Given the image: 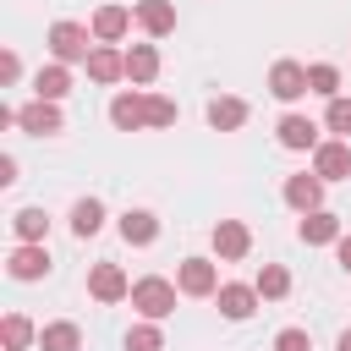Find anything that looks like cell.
<instances>
[{
	"label": "cell",
	"instance_id": "f546056e",
	"mask_svg": "<svg viewBox=\"0 0 351 351\" xmlns=\"http://www.w3.org/2000/svg\"><path fill=\"white\" fill-rule=\"evenodd\" d=\"M176 99H165V93H148V126L154 132H165V126H176Z\"/></svg>",
	"mask_w": 351,
	"mask_h": 351
},
{
	"label": "cell",
	"instance_id": "ffe728a7",
	"mask_svg": "<svg viewBox=\"0 0 351 351\" xmlns=\"http://www.w3.org/2000/svg\"><path fill=\"white\" fill-rule=\"evenodd\" d=\"M247 99H236V93H219V99H208V126L214 132H241L247 126Z\"/></svg>",
	"mask_w": 351,
	"mask_h": 351
},
{
	"label": "cell",
	"instance_id": "d6a6232c",
	"mask_svg": "<svg viewBox=\"0 0 351 351\" xmlns=\"http://www.w3.org/2000/svg\"><path fill=\"white\" fill-rule=\"evenodd\" d=\"M335 258H340V269H346V274H351V230H346V236H340V241H335Z\"/></svg>",
	"mask_w": 351,
	"mask_h": 351
},
{
	"label": "cell",
	"instance_id": "6da1fadb",
	"mask_svg": "<svg viewBox=\"0 0 351 351\" xmlns=\"http://www.w3.org/2000/svg\"><path fill=\"white\" fill-rule=\"evenodd\" d=\"M176 296H181V285L176 280H165V274H143V280H132V307L143 313V318H154V324H165L170 313H176Z\"/></svg>",
	"mask_w": 351,
	"mask_h": 351
},
{
	"label": "cell",
	"instance_id": "1f68e13d",
	"mask_svg": "<svg viewBox=\"0 0 351 351\" xmlns=\"http://www.w3.org/2000/svg\"><path fill=\"white\" fill-rule=\"evenodd\" d=\"M16 77H22V60H16V49H0V82L11 88Z\"/></svg>",
	"mask_w": 351,
	"mask_h": 351
},
{
	"label": "cell",
	"instance_id": "f1b7e54d",
	"mask_svg": "<svg viewBox=\"0 0 351 351\" xmlns=\"http://www.w3.org/2000/svg\"><path fill=\"white\" fill-rule=\"evenodd\" d=\"M324 126H329L335 137H351V99H346V93H335V99H329V110H324Z\"/></svg>",
	"mask_w": 351,
	"mask_h": 351
},
{
	"label": "cell",
	"instance_id": "8fae6325",
	"mask_svg": "<svg viewBox=\"0 0 351 351\" xmlns=\"http://www.w3.org/2000/svg\"><path fill=\"white\" fill-rule=\"evenodd\" d=\"M274 137H280V148H291V154H313V148L324 143V137H318V121H307V115H296V110L280 115Z\"/></svg>",
	"mask_w": 351,
	"mask_h": 351
},
{
	"label": "cell",
	"instance_id": "3957f363",
	"mask_svg": "<svg viewBox=\"0 0 351 351\" xmlns=\"http://www.w3.org/2000/svg\"><path fill=\"white\" fill-rule=\"evenodd\" d=\"M55 263H49V247L44 241H16L11 247V258H5V274L11 280H22V285H33V280H44Z\"/></svg>",
	"mask_w": 351,
	"mask_h": 351
},
{
	"label": "cell",
	"instance_id": "7402d4cb",
	"mask_svg": "<svg viewBox=\"0 0 351 351\" xmlns=\"http://www.w3.org/2000/svg\"><path fill=\"white\" fill-rule=\"evenodd\" d=\"M38 351H82V329L71 318H55L38 329Z\"/></svg>",
	"mask_w": 351,
	"mask_h": 351
},
{
	"label": "cell",
	"instance_id": "83f0119b",
	"mask_svg": "<svg viewBox=\"0 0 351 351\" xmlns=\"http://www.w3.org/2000/svg\"><path fill=\"white\" fill-rule=\"evenodd\" d=\"M126 351H165V329H159L154 318L132 324V329H126Z\"/></svg>",
	"mask_w": 351,
	"mask_h": 351
},
{
	"label": "cell",
	"instance_id": "52a82bcc",
	"mask_svg": "<svg viewBox=\"0 0 351 351\" xmlns=\"http://www.w3.org/2000/svg\"><path fill=\"white\" fill-rule=\"evenodd\" d=\"M16 126H22L27 137H55V132H66V115H60L55 99H33V104L16 110Z\"/></svg>",
	"mask_w": 351,
	"mask_h": 351
},
{
	"label": "cell",
	"instance_id": "8992f818",
	"mask_svg": "<svg viewBox=\"0 0 351 351\" xmlns=\"http://www.w3.org/2000/svg\"><path fill=\"white\" fill-rule=\"evenodd\" d=\"M269 93H274L280 104L307 99V93H313V88H307V66H302V60H274V66H269Z\"/></svg>",
	"mask_w": 351,
	"mask_h": 351
},
{
	"label": "cell",
	"instance_id": "277c9868",
	"mask_svg": "<svg viewBox=\"0 0 351 351\" xmlns=\"http://www.w3.org/2000/svg\"><path fill=\"white\" fill-rule=\"evenodd\" d=\"M176 285H181V296H214L225 280H219L214 258H181L176 263Z\"/></svg>",
	"mask_w": 351,
	"mask_h": 351
},
{
	"label": "cell",
	"instance_id": "44dd1931",
	"mask_svg": "<svg viewBox=\"0 0 351 351\" xmlns=\"http://www.w3.org/2000/svg\"><path fill=\"white\" fill-rule=\"evenodd\" d=\"M159 77V44H132L126 49V82L132 88H148Z\"/></svg>",
	"mask_w": 351,
	"mask_h": 351
},
{
	"label": "cell",
	"instance_id": "4fadbf2b",
	"mask_svg": "<svg viewBox=\"0 0 351 351\" xmlns=\"http://www.w3.org/2000/svg\"><path fill=\"white\" fill-rule=\"evenodd\" d=\"M313 170H318L324 181H346V176H351V143H346V137H324V143L313 148Z\"/></svg>",
	"mask_w": 351,
	"mask_h": 351
},
{
	"label": "cell",
	"instance_id": "e0dca14e",
	"mask_svg": "<svg viewBox=\"0 0 351 351\" xmlns=\"http://www.w3.org/2000/svg\"><path fill=\"white\" fill-rule=\"evenodd\" d=\"M82 66H88V77H93L99 88H110V82L126 77V49H115V44H93V55H88Z\"/></svg>",
	"mask_w": 351,
	"mask_h": 351
},
{
	"label": "cell",
	"instance_id": "2e32d148",
	"mask_svg": "<svg viewBox=\"0 0 351 351\" xmlns=\"http://www.w3.org/2000/svg\"><path fill=\"white\" fill-rule=\"evenodd\" d=\"M296 236H302L307 247H335L346 230H340V214H329V208H313V214H302V219H296Z\"/></svg>",
	"mask_w": 351,
	"mask_h": 351
},
{
	"label": "cell",
	"instance_id": "4dcf8cb0",
	"mask_svg": "<svg viewBox=\"0 0 351 351\" xmlns=\"http://www.w3.org/2000/svg\"><path fill=\"white\" fill-rule=\"evenodd\" d=\"M269 351H313V335L291 324V329H280V335H274V346H269Z\"/></svg>",
	"mask_w": 351,
	"mask_h": 351
},
{
	"label": "cell",
	"instance_id": "484cf974",
	"mask_svg": "<svg viewBox=\"0 0 351 351\" xmlns=\"http://www.w3.org/2000/svg\"><path fill=\"white\" fill-rule=\"evenodd\" d=\"M11 230H16V241H44L49 236V214L44 208H16L11 214Z\"/></svg>",
	"mask_w": 351,
	"mask_h": 351
},
{
	"label": "cell",
	"instance_id": "603a6c76",
	"mask_svg": "<svg viewBox=\"0 0 351 351\" xmlns=\"http://www.w3.org/2000/svg\"><path fill=\"white\" fill-rule=\"evenodd\" d=\"M99 230H104V203H99V197H77V203H71V236L88 241V236H99Z\"/></svg>",
	"mask_w": 351,
	"mask_h": 351
},
{
	"label": "cell",
	"instance_id": "d6986e66",
	"mask_svg": "<svg viewBox=\"0 0 351 351\" xmlns=\"http://www.w3.org/2000/svg\"><path fill=\"white\" fill-rule=\"evenodd\" d=\"M66 93H71V66L66 60H49V66L33 71V99H55L60 104Z\"/></svg>",
	"mask_w": 351,
	"mask_h": 351
},
{
	"label": "cell",
	"instance_id": "ba28073f",
	"mask_svg": "<svg viewBox=\"0 0 351 351\" xmlns=\"http://www.w3.org/2000/svg\"><path fill=\"white\" fill-rule=\"evenodd\" d=\"M324 176L318 170H302V176H285V186H280V197L296 208V214H313V208H324Z\"/></svg>",
	"mask_w": 351,
	"mask_h": 351
},
{
	"label": "cell",
	"instance_id": "5b68a950",
	"mask_svg": "<svg viewBox=\"0 0 351 351\" xmlns=\"http://www.w3.org/2000/svg\"><path fill=\"white\" fill-rule=\"evenodd\" d=\"M110 126L115 132H143L148 126V88H121L110 99Z\"/></svg>",
	"mask_w": 351,
	"mask_h": 351
},
{
	"label": "cell",
	"instance_id": "cb8c5ba5",
	"mask_svg": "<svg viewBox=\"0 0 351 351\" xmlns=\"http://www.w3.org/2000/svg\"><path fill=\"white\" fill-rule=\"evenodd\" d=\"M0 340H5V351H27V346L38 340V324H33L27 313H5V318H0Z\"/></svg>",
	"mask_w": 351,
	"mask_h": 351
},
{
	"label": "cell",
	"instance_id": "30bf717a",
	"mask_svg": "<svg viewBox=\"0 0 351 351\" xmlns=\"http://www.w3.org/2000/svg\"><path fill=\"white\" fill-rule=\"evenodd\" d=\"M88 296L104 302V307H110V302H126V296H132L126 269H121V263H93V269H88Z\"/></svg>",
	"mask_w": 351,
	"mask_h": 351
},
{
	"label": "cell",
	"instance_id": "4316f807",
	"mask_svg": "<svg viewBox=\"0 0 351 351\" xmlns=\"http://www.w3.org/2000/svg\"><path fill=\"white\" fill-rule=\"evenodd\" d=\"M307 88H313L318 99H335V93H340V66H335V60H313V66H307Z\"/></svg>",
	"mask_w": 351,
	"mask_h": 351
},
{
	"label": "cell",
	"instance_id": "9a60e30c",
	"mask_svg": "<svg viewBox=\"0 0 351 351\" xmlns=\"http://www.w3.org/2000/svg\"><path fill=\"white\" fill-rule=\"evenodd\" d=\"M115 230H121L126 247H154V241H159V214H154V208H126V214L115 219Z\"/></svg>",
	"mask_w": 351,
	"mask_h": 351
},
{
	"label": "cell",
	"instance_id": "d4e9b609",
	"mask_svg": "<svg viewBox=\"0 0 351 351\" xmlns=\"http://www.w3.org/2000/svg\"><path fill=\"white\" fill-rule=\"evenodd\" d=\"M252 285H258L263 302H280V296H291V269H285V263H263Z\"/></svg>",
	"mask_w": 351,
	"mask_h": 351
},
{
	"label": "cell",
	"instance_id": "836d02e7",
	"mask_svg": "<svg viewBox=\"0 0 351 351\" xmlns=\"http://www.w3.org/2000/svg\"><path fill=\"white\" fill-rule=\"evenodd\" d=\"M11 181H16V159H11V154H0V186H11Z\"/></svg>",
	"mask_w": 351,
	"mask_h": 351
},
{
	"label": "cell",
	"instance_id": "5bb4252c",
	"mask_svg": "<svg viewBox=\"0 0 351 351\" xmlns=\"http://www.w3.org/2000/svg\"><path fill=\"white\" fill-rule=\"evenodd\" d=\"M132 22H137V16H132V5H115V0H110V5H99V11H93V22H88V27H93V38H99V44H121V38L132 33Z\"/></svg>",
	"mask_w": 351,
	"mask_h": 351
},
{
	"label": "cell",
	"instance_id": "9c48e42d",
	"mask_svg": "<svg viewBox=\"0 0 351 351\" xmlns=\"http://www.w3.org/2000/svg\"><path fill=\"white\" fill-rule=\"evenodd\" d=\"M208 241H214V258H219V263H241V258L252 252V230H247L241 219H219V225L208 230Z\"/></svg>",
	"mask_w": 351,
	"mask_h": 351
},
{
	"label": "cell",
	"instance_id": "e575fe53",
	"mask_svg": "<svg viewBox=\"0 0 351 351\" xmlns=\"http://www.w3.org/2000/svg\"><path fill=\"white\" fill-rule=\"evenodd\" d=\"M335 351H351V329H346V335H340V340H335Z\"/></svg>",
	"mask_w": 351,
	"mask_h": 351
},
{
	"label": "cell",
	"instance_id": "ac0fdd59",
	"mask_svg": "<svg viewBox=\"0 0 351 351\" xmlns=\"http://www.w3.org/2000/svg\"><path fill=\"white\" fill-rule=\"evenodd\" d=\"M132 16H137V27H143L148 38H170V33H176V5H170V0H137Z\"/></svg>",
	"mask_w": 351,
	"mask_h": 351
},
{
	"label": "cell",
	"instance_id": "7a4b0ae2",
	"mask_svg": "<svg viewBox=\"0 0 351 351\" xmlns=\"http://www.w3.org/2000/svg\"><path fill=\"white\" fill-rule=\"evenodd\" d=\"M93 44H99V38H93V27H82V22H66V16H60V22L49 27V60L77 66V60L93 55Z\"/></svg>",
	"mask_w": 351,
	"mask_h": 351
},
{
	"label": "cell",
	"instance_id": "7c38bea8",
	"mask_svg": "<svg viewBox=\"0 0 351 351\" xmlns=\"http://www.w3.org/2000/svg\"><path fill=\"white\" fill-rule=\"evenodd\" d=\"M214 302H219V313H225L230 324H247V318L258 313V302H263V296H258V285H241V280H225V285L214 291Z\"/></svg>",
	"mask_w": 351,
	"mask_h": 351
}]
</instances>
